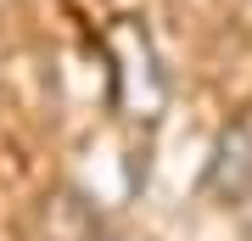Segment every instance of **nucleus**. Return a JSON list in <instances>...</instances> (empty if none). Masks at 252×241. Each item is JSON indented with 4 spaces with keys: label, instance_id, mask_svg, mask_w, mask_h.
Here are the masks:
<instances>
[{
    "label": "nucleus",
    "instance_id": "f257e3e1",
    "mask_svg": "<svg viewBox=\"0 0 252 241\" xmlns=\"http://www.w3.org/2000/svg\"><path fill=\"white\" fill-rule=\"evenodd\" d=\"M207 185H213L219 197H247L252 191V107L219 135L213 163H207Z\"/></svg>",
    "mask_w": 252,
    "mask_h": 241
},
{
    "label": "nucleus",
    "instance_id": "f03ea898",
    "mask_svg": "<svg viewBox=\"0 0 252 241\" xmlns=\"http://www.w3.org/2000/svg\"><path fill=\"white\" fill-rule=\"evenodd\" d=\"M90 241H146V236H129V230H112V224H95Z\"/></svg>",
    "mask_w": 252,
    "mask_h": 241
}]
</instances>
